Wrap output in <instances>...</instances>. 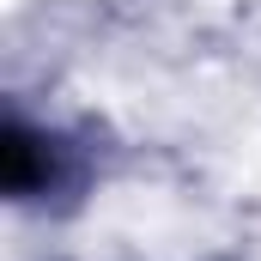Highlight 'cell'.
Listing matches in <instances>:
<instances>
[{"label": "cell", "mask_w": 261, "mask_h": 261, "mask_svg": "<svg viewBox=\"0 0 261 261\" xmlns=\"http://www.w3.org/2000/svg\"><path fill=\"white\" fill-rule=\"evenodd\" d=\"M0 182L18 206H73L91 182V146L12 110L0 128Z\"/></svg>", "instance_id": "obj_1"}]
</instances>
